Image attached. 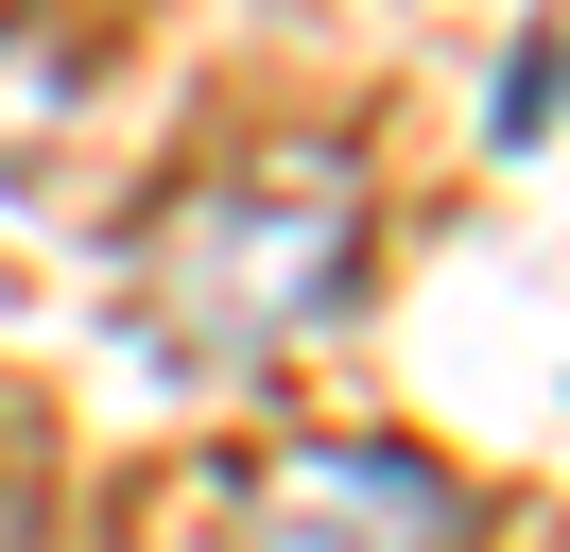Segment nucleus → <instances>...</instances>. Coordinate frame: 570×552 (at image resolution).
<instances>
[{"label": "nucleus", "mask_w": 570, "mask_h": 552, "mask_svg": "<svg viewBox=\"0 0 570 552\" xmlns=\"http://www.w3.org/2000/svg\"><path fill=\"white\" fill-rule=\"evenodd\" d=\"M363 294V172L346 156H225L139 225V310L174 363H277Z\"/></svg>", "instance_id": "1"}, {"label": "nucleus", "mask_w": 570, "mask_h": 552, "mask_svg": "<svg viewBox=\"0 0 570 552\" xmlns=\"http://www.w3.org/2000/svg\"><path fill=\"white\" fill-rule=\"evenodd\" d=\"M225 552H484V501L397 432H294L225 483Z\"/></svg>", "instance_id": "2"}]
</instances>
